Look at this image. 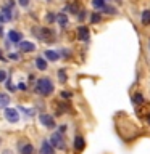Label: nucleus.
<instances>
[{
  "label": "nucleus",
  "instance_id": "4be33fe9",
  "mask_svg": "<svg viewBox=\"0 0 150 154\" xmlns=\"http://www.w3.org/2000/svg\"><path fill=\"white\" fill-rule=\"evenodd\" d=\"M105 0H92V7L94 8H103L105 7Z\"/></svg>",
  "mask_w": 150,
  "mask_h": 154
},
{
  "label": "nucleus",
  "instance_id": "20e7f679",
  "mask_svg": "<svg viewBox=\"0 0 150 154\" xmlns=\"http://www.w3.org/2000/svg\"><path fill=\"white\" fill-rule=\"evenodd\" d=\"M5 119H7L10 124H16L18 120H19L18 111L13 109V108H5Z\"/></svg>",
  "mask_w": 150,
  "mask_h": 154
},
{
  "label": "nucleus",
  "instance_id": "f704fd0d",
  "mask_svg": "<svg viewBox=\"0 0 150 154\" xmlns=\"http://www.w3.org/2000/svg\"><path fill=\"white\" fill-rule=\"evenodd\" d=\"M0 141H2V140H0Z\"/></svg>",
  "mask_w": 150,
  "mask_h": 154
},
{
  "label": "nucleus",
  "instance_id": "72a5a7b5",
  "mask_svg": "<svg viewBox=\"0 0 150 154\" xmlns=\"http://www.w3.org/2000/svg\"><path fill=\"white\" fill-rule=\"evenodd\" d=\"M5 154H11V152H5Z\"/></svg>",
  "mask_w": 150,
  "mask_h": 154
},
{
  "label": "nucleus",
  "instance_id": "f257e3e1",
  "mask_svg": "<svg viewBox=\"0 0 150 154\" xmlns=\"http://www.w3.org/2000/svg\"><path fill=\"white\" fill-rule=\"evenodd\" d=\"M36 90H37V93L42 95V96L52 95L53 93V84H52V80L48 79V77H42V79H39L37 84H36Z\"/></svg>",
  "mask_w": 150,
  "mask_h": 154
},
{
  "label": "nucleus",
  "instance_id": "bb28decb",
  "mask_svg": "<svg viewBox=\"0 0 150 154\" xmlns=\"http://www.w3.org/2000/svg\"><path fill=\"white\" fill-rule=\"evenodd\" d=\"M61 96H63V98H71V96H73V93H71V91H63V93H61Z\"/></svg>",
  "mask_w": 150,
  "mask_h": 154
},
{
  "label": "nucleus",
  "instance_id": "473e14b6",
  "mask_svg": "<svg viewBox=\"0 0 150 154\" xmlns=\"http://www.w3.org/2000/svg\"><path fill=\"white\" fill-rule=\"evenodd\" d=\"M0 35H2V26H0Z\"/></svg>",
  "mask_w": 150,
  "mask_h": 154
},
{
  "label": "nucleus",
  "instance_id": "7ed1b4c3",
  "mask_svg": "<svg viewBox=\"0 0 150 154\" xmlns=\"http://www.w3.org/2000/svg\"><path fill=\"white\" fill-rule=\"evenodd\" d=\"M50 143H52V146L55 148V149H65V140H63V137H61V133H60V132L52 133Z\"/></svg>",
  "mask_w": 150,
  "mask_h": 154
},
{
  "label": "nucleus",
  "instance_id": "9b49d317",
  "mask_svg": "<svg viewBox=\"0 0 150 154\" xmlns=\"http://www.w3.org/2000/svg\"><path fill=\"white\" fill-rule=\"evenodd\" d=\"M84 146H86L84 138H82L81 135H77V137L74 138V149H76L77 152H79V151H82V149H84Z\"/></svg>",
  "mask_w": 150,
  "mask_h": 154
},
{
  "label": "nucleus",
  "instance_id": "f03ea898",
  "mask_svg": "<svg viewBox=\"0 0 150 154\" xmlns=\"http://www.w3.org/2000/svg\"><path fill=\"white\" fill-rule=\"evenodd\" d=\"M37 35H39V38H41L42 42H53V40H55V34H53V31H52V29H48V27L39 29Z\"/></svg>",
  "mask_w": 150,
  "mask_h": 154
},
{
  "label": "nucleus",
  "instance_id": "423d86ee",
  "mask_svg": "<svg viewBox=\"0 0 150 154\" xmlns=\"http://www.w3.org/2000/svg\"><path fill=\"white\" fill-rule=\"evenodd\" d=\"M77 38L82 40V42H89L90 32H89V29H87L86 26H79V27H77Z\"/></svg>",
  "mask_w": 150,
  "mask_h": 154
},
{
  "label": "nucleus",
  "instance_id": "4468645a",
  "mask_svg": "<svg viewBox=\"0 0 150 154\" xmlns=\"http://www.w3.org/2000/svg\"><path fill=\"white\" fill-rule=\"evenodd\" d=\"M57 23L60 24L61 27H66V26H68V16H66V13L57 14Z\"/></svg>",
  "mask_w": 150,
  "mask_h": 154
},
{
  "label": "nucleus",
  "instance_id": "c756f323",
  "mask_svg": "<svg viewBox=\"0 0 150 154\" xmlns=\"http://www.w3.org/2000/svg\"><path fill=\"white\" fill-rule=\"evenodd\" d=\"M66 128H68L66 125H60V128H58V130H60V133H65V132H66Z\"/></svg>",
  "mask_w": 150,
  "mask_h": 154
},
{
  "label": "nucleus",
  "instance_id": "f3484780",
  "mask_svg": "<svg viewBox=\"0 0 150 154\" xmlns=\"http://www.w3.org/2000/svg\"><path fill=\"white\" fill-rule=\"evenodd\" d=\"M8 104H10V96L0 93V108H8Z\"/></svg>",
  "mask_w": 150,
  "mask_h": 154
},
{
  "label": "nucleus",
  "instance_id": "1a4fd4ad",
  "mask_svg": "<svg viewBox=\"0 0 150 154\" xmlns=\"http://www.w3.org/2000/svg\"><path fill=\"white\" fill-rule=\"evenodd\" d=\"M19 50L24 51V53H32V51H36V45H34L32 42H21L19 43Z\"/></svg>",
  "mask_w": 150,
  "mask_h": 154
},
{
  "label": "nucleus",
  "instance_id": "aec40b11",
  "mask_svg": "<svg viewBox=\"0 0 150 154\" xmlns=\"http://www.w3.org/2000/svg\"><path fill=\"white\" fill-rule=\"evenodd\" d=\"M58 80H60L61 84H65V82L68 80V77H66V71H65V69H60V71H58Z\"/></svg>",
  "mask_w": 150,
  "mask_h": 154
},
{
  "label": "nucleus",
  "instance_id": "393cba45",
  "mask_svg": "<svg viewBox=\"0 0 150 154\" xmlns=\"http://www.w3.org/2000/svg\"><path fill=\"white\" fill-rule=\"evenodd\" d=\"M29 2H31V0H18V3L21 5V7H28Z\"/></svg>",
  "mask_w": 150,
  "mask_h": 154
},
{
  "label": "nucleus",
  "instance_id": "7c9ffc66",
  "mask_svg": "<svg viewBox=\"0 0 150 154\" xmlns=\"http://www.w3.org/2000/svg\"><path fill=\"white\" fill-rule=\"evenodd\" d=\"M145 119H147V122L150 124V114H148V116H145Z\"/></svg>",
  "mask_w": 150,
  "mask_h": 154
},
{
  "label": "nucleus",
  "instance_id": "a878e982",
  "mask_svg": "<svg viewBox=\"0 0 150 154\" xmlns=\"http://www.w3.org/2000/svg\"><path fill=\"white\" fill-rule=\"evenodd\" d=\"M5 79H7V72L2 69V71H0V82H3Z\"/></svg>",
  "mask_w": 150,
  "mask_h": 154
},
{
  "label": "nucleus",
  "instance_id": "f8f14e48",
  "mask_svg": "<svg viewBox=\"0 0 150 154\" xmlns=\"http://www.w3.org/2000/svg\"><path fill=\"white\" fill-rule=\"evenodd\" d=\"M19 152H21V154H34V146L31 143L19 144Z\"/></svg>",
  "mask_w": 150,
  "mask_h": 154
},
{
  "label": "nucleus",
  "instance_id": "412c9836",
  "mask_svg": "<svg viewBox=\"0 0 150 154\" xmlns=\"http://www.w3.org/2000/svg\"><path fill=\"white\" fill-rule=\"evenodd\" d=\"M100 21H102V16H100L99 13H92L90 14V23L92 24H97V23H100Z\"/></svg>",
  "mask_w": 150,
  "mask_h": 154
},
{
  "label": "nucleus",
  "instance_id": "dca6fc26",
  "mask_svg": "<svg viewBox=\"0 0 150 154\" xmlns=\"http://www.w3.org/2000/svg\"><path fill=\"white\" fill-rule=\"evenodd\" d=\"M140 23H142V26H148V24H150V10H145V11H142Z\"/></svg>",
  "mask_w": 150,
  "mask_h": 154
},
{
  "label": "nucleus",
  "instance_id": "2eb2a0df",
  "mask_svg": "<svg viewBox=\"0 0 150 154\" xmlns=\"http://www.w3.org/2000/svg\"><path fill=\"white\" fill-rule=\"evenodd\" d=\"M47 60H45V58H37V60H36V67H37V69L39 71H45L47 69Z\"/></svg>",
  "mask_w": 150,
  "mask_h": 154
},
{
  "label": "nucleus",
  "instance_id": "6e6552de",
  "mask_svg": "<svg viewBox=\"0 0 150 154\" xmlns=\"http://www.w3.org/2000/svg\"><path fill=\"white\" fill-rule=\"evenodd\" d=\"M41 154H55V148L52 146L50 141L44 140L42 144H41Z\"/></svg>",
  "mask_w": 150,
  "mask_h": 154
},
{
  "label": "nucleus",
  "instance_id": "c85d7f7f",
  "mask_svg": "<svg viewBox=\"0 0 150 154\" xmlns=\"http://www.w3.org/2000/svg\"><path fill=\"white\" fill-rule=\"evenodd\" d=\"M18 90H26V84H23V82H21V84H18Z\"/></svg>",
  "mask_w": 150,
  "mask_h": 154
},
{
  "label": "nucleus",
  "instance_id": "b1692460",
  "mask_svg": "<svg viewBox=\"0 0 150 154\" xmlns=\"http://www.w3.org/2000/svg\"><path fill=\"white\" fill-rule=\"evenodd\" d=\"M7 90H10V91H16V87L11 84V80H7Z\"/></svg>",
  "mask_w": 150,
  "mask_h": 154
},
{
  "label": "nucleus",
  "instance_id": "0eeeda50",
  "mask_svg": "<svg viewBox=\"0 0 150 154\" xmlns=\"http://www.w3.org/2000/svg\"><path fill=\"white\" fill-rule=\"evenodd\" d=\"M11 8H7L3 7L2 11H0V23H10L11 21Z\"/></svg>",
  "mask_w": 150,
  "mask_h": 154
},
{
  "label": "nucleus",
  "instance_id": "39448f33",
  "mask_svg": "<svg viewBox=\"0 0 150 154\" xmlns=\"http://www.w3.org/2000/svg\"><path fill=\"white\" fill-rule=\"evenodd\" d=\"M39 120H41V124L44 125V127H47V128L55 127V119H53L52 116H48V114H41L39 116Z\"/></svg>",
  "mask_w": 150,
  "mask_h": 154
},
{
  "label": "nucleus",
  "instance_id": "2f4dec72",
  "mask_svg": "<svg viewBox=\"0 0 150 154\" xmlns=\"http://www.w3.org/2000/svg\"><path fill=\"white\" fill-rule=\"evenodd\" d=\"M0 60H3V56H2V51H0Z\"/></svg>",
  "mask_w": 150,
  "mask_h": 154
},
{
  "label": "nucleus",
  "instance_id": "6ab92c4d",
  "mask_svg": "<svg viewBox=\"0 0 150 154\" xmlns=\"http://www.w3.org/2000/svg\"><path fill=\"white\" fill-rule=\"evenodd\" d=\"M144 101H145V100H144V96L140 95V93H135V95L132 96V103H134V104H142Z\"/></svg>",
  "mask_w": 150,
  "mask_h": 154
},
{
  "label": "nucleus",
  "instance_id": "ddd939ff",
  "mask_svg": "<svg viewBox=\"0 0 150 154\" xmlns=\"http://www.w3.org/2000/svg\"><path fill=\"white\" fill-rule=\"evenodd\" d=\"M7 37L10 38V42H13V43H18L19 40H21V34H19L18 31H10L8 34H7Z\"/></svg>",
  "mask_w": 150,
  "mask_h": 154
},
{
  "label": "nucleus",
  "instance_id": "cd10ccee",
  "mask_svg": "<svg viewBox=\"0 0 150 154\" xmlns=\"http://www.w3.org/2000/svg\"><path fill=\"white\" fill-rule=\"evenodd\" d=\"M77 18H79L81 21H82V19L86 18V11H84V10H82V11H79V14H77Z\"/></svg>",
  "mask_w": 150,
  "mask_h": 154
},
{
  "label": "nucleus",
  "instance_id": "5701e85b",
  "mask_svg": "<svg viewBox=\"0 0 150 154\" xmlns=\"http://www.w3.org/2000/svg\"><path fill=\"white\" fill-rule=\"evenodd\" d=\"M47 21H48V23H53V21H57V14H53V13L50 11V13L47 14Z\"/></svg>",
  "mask_w": 150,
  "mask_h": 154
},
{
  "label": "nucleus",
  "instance_id": "a211bd4d",
  "mask_svg": "<svg viewBox=\"0 0 150 154\" xmlns=\"http://www.w3.org/2000/svg\"><path fill=\"white\" fill-rule=\"evenodd\" d=\"M102 10H103V13L110 14V16H115V14L118 13V11H116V8H115V7H111V5H105V7L102 8Z\"/></svg>",
  "mask_w": 150,
  "mask_h": 154
},
{
  "label": "nucleus",
  "instance_id": "9d476101",
  "mask_svg": "<svg viewBox=\"0 0 150 154\" xmlns=\"http://www.w3.org/2000/svg\"><path fill=\"white\" fill-rule=\"evenodd\" d=\"M44 55H45V60H48V61H57L58 58H60V53L55 51V50H45Z\"/></svg>",
  "mask_w": 150,
  "mask_h": 154
}]
</instances>
